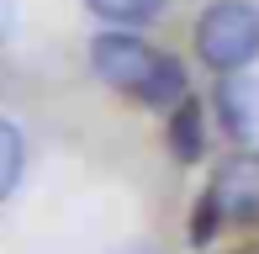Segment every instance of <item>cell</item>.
<instances>
[{
  "label": "cell",
  "instance_id": "3957f363",
  "mask_svg": "<svg viewBox=\"0 0 259 254\" xmlns=\"http://www.w3.org/2000/svg\"><path fill=\"white\" fill-rule=\"evenodd\" d=\"M201 212H206L201 233L211 228V217H222V223H259V154L254 148L233 154L211 175V186L201 196Z\"/></svg>",
  "mask_w": 259,
  "mask_h": 254
},
{
  "label": "cell",
  "instance_id": "5b68a950",
  "mask_svg": "<svg viewBox=\"0 0 259 254\" xmlns=\"http://www.w3.org/2000/svg\"><path fill=\"white\" fill-rule=\"evenodd\" d=\"M169 148H175V159H201V106H196L191 96L185 101H175V117H169Z\"/></svg>",
  "mask_w": 259,
  "mask_h": 254
},
{
  "label": "cell",
  "instance_id": "7a4b0ae2",
  "mask_svg": "<svg viewBox=\"0 0 259 254\" xmlns=\"http://www.w3.org/2000/svg\"><path fill=\"white\" fill-rule=\"evenodd\" d=\"M196 53L217 74H238L259 59V11L249 0H217L196 21Z\"/></svg>",
  "mask_w": 259,
  "mask_h": 254
},
{
  "label": "cell",
  "instance_id": "277c9868",
  "mask_svg": "<svg viewBox=\"0 0 259 254\" xmlns=\"http://www.w3.org/2000/svg\"><path fill=\"white\" fill-rule=\"evenodd\" d=\"M217 117L228 127V138L249 143L259 133V74L238 69V74H222L217 79Z\"/></svg>",
  "mask_w": 259,
  "mask_h": 254
},
{
  "label": "cell",
  "instance_id": "52a82bcc",
  "mask_svg": "<svg viewBox=\"0 0 259 254\" xmlns=\"http://www.w3.org/2000/svg\"><path fill=\"white\" fill-rule=\"evenodd\" d=\"M101 21H116V27H138V21H154L164 11V0H85Z\"/></svg>",
  "mask_w": 259,
  "mask_h": 254
},
{
  "label": "cell",
  "instance_id": "ba28073f",
  "mask_svg": "<svg viewBox=\"0 0 259 254\" xmlns=\"http://www.w3.org/2000/svg\"><path fill=\"white\" fill-rule=\"evenodd\" d=\"M16 32V0H0V43H11Z\"/></svg>",
  "mask_w": 259,
  "mask_h": 254
},
{
  "label": "cell",
  "instance_id": "6da1fadb",
  "mask_svg": "<svg viewBox=\"0 0 259 254\" xmlns=\"http://www.w3.org/2000/svg\"><path fill=\"white\" fill-rule=\"evenodd\" d=\"M90 69H96L106 85H116L122 96L143 101V106H175V101H185L180 59L159 53L154 43L133 37V32H101L90 43Z\"/></svg>",
  "mask_w": 259,
  "mask_h": 254
},
{
  "label": "cell",
  "instance_id": "8992f818",
  "mask_svg": "<svg viewBox=\"0 0 259 254\" xmlns=\"http://www.w3.org/2000/svg\"><path fill=\"white\" fill-rule=\"evenodd\" d=\"M21 170H27V138L11 117H0V201L21 186Z\"/></svg>",
  "mask_w": 259,
  "mask_h": 254
}]
</instances>
